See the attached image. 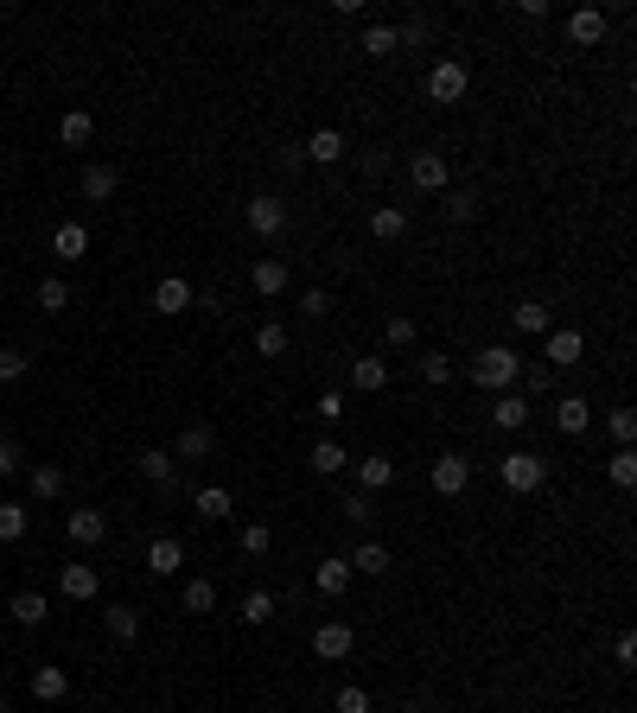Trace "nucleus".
Here are the masks:
<instances>
[{
    "instance_id": "nucleus-29",
    "label": "nucleus",
    "mask_w": 637,
    "mask_h": 713,
    "mask_svg": "<svg viewBox=\"0 0 637 713\" xmlns=\"http://www.w3.org/2000/svg\"><path fill=\"white\" fill-rule=\"evenodd\" d=\"M510 325H516L523 338H548V306H542V300H516V306H510Z\"/></svg>"
},
{
    "instance_id": "nucleus-55",
    "label": "nucleus",
    "mask_w": 637,
    "mask_h": 713,
    "mask_svg": "<svg viewBox=\"0 0 637 713\" xmlns=\"http://www.w3.org/2000/svg\"><path fill=\"white\" fill-rule=\"evenodd\" d=\"M383 172H389V153H383V147H376V153H370V160H364V179H383Z\"/></svg>"
},
{
    "instance_id": "nucleus-49",
    "label": "nucleus",
    "mask_w": 637,
    "mask_h": 713,
    "mask_svg": "<svg viewBox=\"0 0 637 713\" xmlns=\"http://www.w3.org/2000/svg\"><path fill=\"white\" fill-rule=\"evenodd\" d=\"M26 472V452H20V440H0V478H20Z\"/></svg>"
},
{
    "instance_id": "nucleus-47",
    "label": "nucleus",
    "mask_w": 637,
    "mask_h": 713,
    "mask_svg": "<svg viewBox=\"0 0 637 713\" xmlns=\"http://www.w3.org/2000/svg\"><path fill=\"white\" fill-rule=\"evenodd\" d=\"M606 427H612V440H618V446H631V440H637V414H631V408H612V414H606Z\"/></svg>"
},
{
    "instance_id": "nucleus-32",
    "label": "nucleus",
    "mask_w": 637,
    "mask_h": 713,
    "mask_svg": "<svg viewBox=\"0 0 637 713\" xmlns=\"http://www.w3.org/2000/svg\"><path fill=\"white\" fill-rule=\"evenodd\" d=\"M344 465H351V452H344V440H332V433H325V440L313 446V472H319V478H338Z\"/></svg>"
},
{
    "instance_id": "nucleus-31",
    "label": "nucleus",
    "mask_w": 637,
    "mask_h": 713,
    "mask_svg": "<svg viewBox=\"0 0 637 713\" xmlns=\"http://www.w3.org/2000/svg\"><path fill=\"white\" fill-rule=\"evenodd\" d=\"M491 414H497V427H504V433H523V427H529V395H516V389L497 395Z\"/></svg>"
},
{
    "instance_id": "nucleus-21",
    "label": "nucleus",
    "mask_w": 637,
    "mask_h": 713,
    "mask_svg": "<svg viewBox=\"0 0 637 713\" xmlns=\"http://www.w3.org/2000/svg\"><path fill=\"white\" fill-rule=\"evenodd\" d=\"M26 491L39 497V503H51V497H64V465H51V459H39V465H26Z\"/></svg>"
},
{
    "instance_id": "nucleus-7",
    "label": "nucleus",
    "mask_w": 637,
    "mask_h": 713,
    "mask_svg": "<svg viewBox=\"0 0 637 713\" xmlns=\"http://www.w3.org/2000/svg\"><path fill=\"white\" fill-rule=\"evenodd\" d=\"M351 650H357V631H351V618H325L319 631H313V656H319V663H344Z\"/></svg>"
},
{
    "instance_id": "nucleus-50",
    "label": "nucleus",
    "mask_w": 637,
    "mask_h": 713,
    "mask_svg": "<svg viewBox=\"0 0 637 713\" xmlns=\"http://www.w3.org/2000/svg\"><path fill=\"white\" fill-rule=\"evenodd\" d=\"M313 414H319L325 427H338V421H344V395H338V389H325L319 402H313Z\"/></svg>"
},
{
    "instance_id": "nucleus-19",
    "label": "nucleus",
    "mask_w": 637,
    "mask_h": 713,
    "mask_svg": "<svg viewBox=\"0 0 637 713\" xmlns=\"http://www.w3.org/2000/svg\"><path fill=\"white\" fill-rule=\"evenodd\" d=\"M51 255H58V262H90V230H83V223H58V230H51Z\"/></svg>"
},
{
    "instance_id": "nucleus-24",
    "label": "nucleus",
    "mask_w": 637,
    "mask_h": 713,
    "mask_svg": "<svg viewBox=\"0 0 637 713\" xmlns=\"http://www.w3.org/2000/svg\"><path fill=\"white\" fill-rule=\"evenodd\" d=\"M351 389L383 395L389 389V357H351Z\"/></svg>"
},
{
    "instance_id": "nucleus-28",
    "label": "nucleus",
    "mask_w": 637,
    "mask_h": 713,
    "mask_svg": "<svg viewBox=\"0 0 637 713\" xmlns=\"http://www.w3.org/2000/svg\"><path fill=\"white\" fill-rule=\"evenodd\" d=\"M211 452H217V433L211 427H185L179 440H172V459H192L198 465V459H211Z\"/></svg>"
},
{
    "instance_id": "nucleus-51",
    "label": "nucleus",
    "mask_w": 637,
    "mask_h": 713,
    "mask_svg": "<svg viewBox=\"0 0 637 713\" xmlns=\"http://www.w3.org/2000/svg\"><path fill=\"white\" fill-rule=\"evenodd\" d=\"M338 713H370V688L344 682V688H338Z\"/></svg>"
},
{
    "instance_id": "nucleus-1",
    "label": "nucleus",
    "mask_w": 637,
    "mask_h": 713,
    "mask_svg": "<svg viewBox=\"0 0 637 713\" xmlns=\"http://www.w3.org/2000/svg\"><path fill=\"white\" fill-rule=\"evenodd\" d=\"M485 395H510L516 376H523V357L510 351V344H485V351H472V370H466Z\"/></svg>"
},
{
    "instance_id": "nucleus-53",
    "label": "nucleus",
    "mask_w": 637,
    "mask_h": 713,
    "mask_svg": "<svg viewBox=\"0 0 637 713\" xmlns=\"http://www.w3.org/2000/svg\"><path fill=\"white\" fill-rule=\"evenodd\" d=\"M370 516H376V510H370V497H364V491H351V497H344V523H357V529H364Z\"/></svg>"
},
{
    "instance_id": "nucleus-40",
    "label": "nucleus",
    "mask_w": 637,
    "mask_h": 713,
    "mask_svg": "<svg viewBox=\"0 0 637 713\" xmlns=\"http://www.w3.org/2000/svg\"><path fill=\"white\" fill-rule=\"evenodd\" d=\"M185 612H217V586L211 580H185Z\"/></svg>"
},
{
    "instance_id": "nucleus-16",
    "label": "nucleus",
    "mask_w": 637,
    "mask_h": 713,
    "mask_svg": "<svg viewBox=\"0 0 637 713\" xmlns=\"http://www.w3.org/2000/svg\"><path fill=\"white\" fill-rule=\"evenodd\" d=\"M344 561H351V573H370V580H383V573L395 567V554H389V542H376V535H370V542H357Z\"/></svg>"
},
{
    "instance_id": "nucleus-42",
    "label": "nucleus",
    "mask_w": 637,
    "mask_h": 713,
    "mask_svg": "<svg viewBox=\"0 0 637 713\" xmlns=\"http://www.w3.org/2000/svg\"><path fill=\"white\" fill-rule=\"evenodd\" d=\"M64 306H71V287H64L58 274H45L39 281V312H64Z\"/></svg>"
},
{
    "instance_id": "nucleus-10",
    "label": "nucleus",
    "mask_w": 637,
    "mask_h": 713,
    "mask_svg": "<svg viewBox=\"0 0 637 713\" xmlns=\"http://www.w3.org/2000/svg\"><path fill=\"white\" fill-rule=\"evenodd\" d=\"M192 281H185V274H166L160 287H153V312H160V319H179V312H192Z\"/></svg>"
},
{
    "instance_id": "nucleus-45",
    "label": "nucleus",
    "mask_w": 637,
    "mask_h": 713,
    "mask_svg": "<svg viewBox=\"0 0 637 713\" xmlns=\"http://www.w3.org/2000/svg\"><path fill=\"white\" fill-rule=\"evenodd\" d=\"M421 382H434V389H446V382H453V363H446L440 351H421Z\"/></svg>"
},
{
    "instance_id": "nucleus-3",
    "label": "nucleus",
    "mask_w": 637,
    "mask_h": 713,
    "mask_svg": "<svg viewBox=\"0 0 637 713\" xmlns=\"http://www.w3.org/2000/svg\"><path fill=\"white\" fill-rule=\"evenodd\" d=\"M243 223H249V236H262V242H274L294 223V211H287V198H274V191H255V198L243 204Z\"/></svg>"
},
{
    "instance_id": "nucleus-34",
    "label": "nucleus",
    "mask_w": 637,
    "mask_h": 713,
    "mask_svg": "<svg viewBox=\"0 0 637 713\" xmlns=\"http://www.w3.org/2000/svg\"><path fill=\"white\" fill-rule=\"evenodd\" d=\"M102 618H109V637H115V643H134V637H141V605H109Z\"/></svg>"
},
{
    "instance_id": "nucleus-52",
    "label": "nucleus",
    "mask_w": 637,
    "mask_h": 713,
    "mask_svg": "<svg viewBox=\"0 0 637 713\" xmlns=\"http://www.w3.org/2000/svg\"><path fill=\"white\" fill-rule=\"evenodd\" d=\"M300 312H306V319H325V312H332V293H325V287H306V293H300Z\"/></svg>"
},
{
    "instance_id": "nucleus-56",
    "label": "nucleus",
    "mask_w": 637,
    "mask_h": 713,
    "mask_svg": "<svg viewBox=\"0 0 637 713\" xmlns=\"http://www.w3.org/2000/svg\"><path fill=\"white\" fill-rule=\"evenodd\" d=\"M274 166H281V172H300V166H306V153H300V147H281V160H274Z\"/></svg>"
},
{
    "instance_id": "nucleus-38",
    "label": "nucleus",
    "mask_w": 637,
    "mask_h": 713,
    "mask_svg": "<svg viewBox=\"0 0 637 713\" xmlns=\"http://www.w3.org/2000/svg\"><path fill=\"white\" fill-rule=\"evenodd\" d=\"M606 478L618 484V491H631V484H637V452H631V446H618V452H612V465H606Z\"/></svg>"
},
{
    "instance_id": "nucleus-33",
    "label": "nucleus",
    "mask_w": 637,
    "mask_h": 713,
    "mask_svg": "<svg viewBox=\"0 0 637 713\" xmlns=\"http://www.w3.org/2000/svg\"><path fill=\"white\" fill-rule=\"evenodd\" d=\"M90 134H96V115L90 109H71V115L58 121V141L64 147H90Z\"/></svg>"
},
{
    "instance_id": "nucleus-43",
    "label": "nucleus",
    "mask_w": 637,
    "mask_h": 713,
    "mask_svg": "<svg viewBox=\"0 0 637 713\" xmlns=\"http://www.w3.org/2000/svg\"><path fill=\"white\" fill-rule=\"evenodd\" d=\"M383 338H389V351H415L421 332H415V319H402V312H395V319L383 325Z\"/></svg>"
},
{
    "instance_id": "nucleus-20",
    "label": "nucleus",
    "mask_w": 637,
    "mask_h": 713,
    "mask_svg": "<svg viewBox=\"0 0 637 713\" xmlns=\"http://www.w3.org/2000/svg\"><path fill=\"white\" fill-rule=\"evenodd\" d=\"M64 535H71L77 548H96L102 535H109V516H102V510H71V516H64Z\"/></svg>"
},
{
    "instance_id": "nucleus-13",
    "label": "nucleus",
    "mask_w": 637,
    "mask_h": 713,
    "mask_svg": "<svg viewBox=\"0 0 637 713\" xmlns=\"http://www.w3.org/2000/svg\"><path fill=\"white\" fill-rule=\"evenodd\" d=\"M249 281H255V293H262V300H281L287 281H294V268H287L281 255H262V262L249 268Z\"/></svg>"
},
{
    "instance_id": "nucleus-8",
    "label": "nucleus",
    "mask_w": 637,
    "mask_h": 713,
    "mask_svg": "<svg viewBox=\"0 0 637 713\" xmlns=\"http://www.w3.org/2000/svg\"><path fill=\"white\" fill-rule=\"evenodd\" d=\"M58 593H64V599H77V605H90V599L102 593V573H96L90 561H64V573H58Z\"/></svg>"
},
{
    "instance_id": "nucleus-35",
    "label": "nucleus",
    "mask_w": 637,
    "mask_h": 713,
    "mask_svg": "<svg viewBox=\"0 0 637 713\" xmlns=\"http://www.w3.org/2000/svg\"><path fill=\"white\" fill-rule=\"evenodd\" d=\"M395 51H402V32H395L389 20H376L364 32V58H395Z\"/></svg>"
},
{
    "instance_id": "nucleus-30",
    "label": "nucleus",
    "mask_w": 637,
    "mask_h": 713,
    "mask_svg": "<svg viewBox=\"0 0 637 713\" xmlns=\"http://www.w3.org/2000/svg\"><path fill=\"white\" fill-rule=\"evenodd\" d=\"M192 510L204 516V523H223V516H230V510H236V497H230V491H223V484H204V491L192 497Z\"/></svg>"
},
{
    "instance_id": "nucleus-23",
    "label": "nucleus",
    "mask_w": 637,
    "mask_h": 713,
    "mask_svg": "<svg viewBox=\"0 0 637 713\" xmlns=\"http://www.w3.org/2000/svg\"><path fill=\"white\" fill-rule=\"evenodd\" d=\"M370 236L376 242H402L408 236V204H376V211H370Z\"/></svg>"
},
{
    "instance_id": "nucleus-44",
    "label": "nucleus",
    "mask_w": 637,
    "mask_h": 713,
    "mask_svg": "<svg viewBox=\"0 0 637 713\" xmlns=\"http://www.w3.org/2000/svg\"><path fill=\"white\" fill-rule=\"evenodd\" d=\"M26 370H32V357L13 351V344H0V389H7V382H20Z\"/></svg>"
},
{
    "instance_id": "nucleus-5",
    "label": "nucleus",
    "mask_w": 637,
    "mask_h": 713,
    "mask_svg": "<svg viewBox=\"0 0 637 713\" xmlns=\"http://www.w3.org/2000/svg\"><path fill=\"white\" fill-rule=\"evenodd\" d=\"M427 484H434L440 497H466L472 491V459L466 452H440V459L427 465Z\"/></svg>"
},
{
    "instance_id": "nucleus-18",
    "label": "nucleus",
    "mask_w": 637,
    "mask_h": 713,
    "mask_svg": "<svg viewBox=\"0 0 637 713\" xmlns=\"http://www.w3.org/2000/svg\"><path fill=\"white\" fill-rule=\"evenodd\" d=\"M555 427L567 433V440H580V433L593 427V402H587V395H561V402H555Z\"/></svg>"
},
{
    "instance_id": "nucleus-9",
    "label": "nucleus",
    "mask_w": 637,
    "mask_h": 713,
    "mask_svg": "<svg viewBox=\"0 0 637 713\" xmlns=\"http://www.w3.org/2000/svg\"><path fill=\"white\" fill-rule=\"evenodd\" d=\"M580 357H587V338L574 325H548V370H574Z\"/></svg>"
},
{
    "instance_id": "nucleus-6",
    "label": "nucleus",
    "mask_w": 637,
    "mask_h": 713,
    "mask_svg": "<svg viewBox=\"0 0 637 713\" xmlns=\"http://www.w3.org/2000/svg\"><path fill=\"white\" fill-rule=\"evenodd\" d=\"M466 90H472V71H466V64H459V58H440L434 71H427V96H434L440 109H446V102H459Z\"/></svg>"
},
{
    "instance_id": "nucleus-46",
    "label": "nucleus",
    "mask_w": 637,
    "mask_h": 713,
    "mask_svg": "<svg viewBox=\"0 0 637 713\" xmlns=\"http://www.w3.org/2000/svg\"><path fill=\"white\" fill-rule=\"evenodd\" d=\"M268 548H274V529H268V523H243V554H255V561H262Z\"/></svg>"
},
{
    "instance_id": "nucleus-36",
    "label": "nucleus",
    "mask_w": 637,
    "mask_h": 713,
    "mask_svg": "<svg viewBox=\"0 0 637 713\" xmlns=\"http://www.w3.org/2000/svg\"><path fill=\"white\" fill-rule=\"evenodd\" d=\"M287 344H294V332L287 325H255V357H287Z\"/></svg>"
},
{
    "instance_id": "nucleus-17",
    "label": "nucleus",
    "mask_w": 637,
    "mask_h": 713,
    "mask_svg": "<svg viewBox=\"0 0 637 713\" xmlns=\"http://www.w3.org/2000/svg\"><path fill=\"white\" fill-rule=\"evenodd\" d=\"M64 694H71V675H64L58 663H32V701H45V707H58Z\"/></svg>"
},
{
    "instance_id": "nucleus-15",
    "label": "nucleus",
    "mask_w": 637,
    "mask_h": 713,
    "mask_svg": "<svg viewBox=\"0 0 637 713\" xmlns=\"http://www.w3.org/2000/svg\"><path fill=\"white\" fill-rule=\"evenodd\" d=\"M179 567H185V542H179V535H153V542H147V573L172 580Z\"/></svg>"
},
{
    "instance_id": "nucleus-57",
    "label": "nucleus",
    "mask_w": 637,
    "mask_h": 713,
    "mask_svg": "<svg viewBox=\"0 0 637 713\" xmlns=\"http://www.w3.org/2000/svg\"><path fill=\"white\" fill-rule=\"evenodd\" d=\"M0 694H7V669H0Z\"/></svg>"
},
{
    "instance_id": "nucleus-39",
    "label": "nucleus",
    "mask_w": 637,
    "mask_h": 713,
    "mask_svg": "<svg viewBox=\"0 0 637 713\" xmlns=\"http://www.w3.org/2000/svg\"><path fill=\"white\" fill-rule=\"evenodd\" d=\"M440 198H446L440 211L453 217V223H472V217H478V191H440Z\"/></svg>"
},
{
    "instance_id": "nucleus-54",
    "label": "nucleus",
    "mask_w": 637,
    "mask_h": 713,
    "mask_svg": "<svg viewBox=\"0 0 637 713\" xmlns=\"http://www.w3.org/2000/svg\"><path fill=\"white\" fill-rule=\"evenodd\" d=\"M612 656H618V669H631V663H637V637H631V631H618V643H612Z\"/></svg>"
},
{
    "instance_id": "nucleus-4",
    "label": "nucleus",
    "mask_w": 637,
    "mask_h": 713,
    "mask_svg": "<svg viewBox=\"0 0 637 713\" xmlns=\"http://www.w3.org/2000/svg\"><path fill=\"white\" fill-rule=\"evenodd\" d=\"M408 185H415V191H453V160H446L440 147L408 153Z\"/></svg>"
},
{
    "instance_id": "nucleus-41",
    "label": "nucleus",
    "mask_w": 637,
    "mask_h": 713,
    "mask_svg": "<svg viewBox=\"0 0 637 713\" xmlns=\"http://www.w3.org/2000/svg\"><path fill=\"white\" fill-rule=\"evenodd\" d=\"M268 618H274V593H268V586L243 593V624H268Z\"/></svg>"
},
{
    "instance_id": "nucleus-14",
    "label": "nucleus",
    "mask_w": 637,
    "mask_h": 713,
    "mask_svg": "<svg viewBox=\"0 0 637 713\" xmlns=\"http://www.w3.org/2000/svg\"><path fill=\"white\" fill-rule=\"evenodd\" d=\"M77 191H83L90 204H109L115 191H122V172H115V166H102V160H90V166H83V179H77Z\"/></svg>"
},
{
    "instance_id": "nucleus-58",
    "label": "nucleus",
    "mask_w": 637,
    "mask_h": 713,
    "mask_svg": "<svg viewBox=\"0 0 637 713\" xmlns=\"http://www.w3.org/2000/svg\"><path fill=\"white\" fill-rule=\"evenodd\" d=\"M0 605H7V599H0Z\"/></svg>"
},
{
    "instance_id": "nucleus-2",
    "label": "nucleus",
    "mask_w": 637,
    "mask_h": 713,
    "mask_svg": "<svg viewBox=\"0 0 637 713\" xmlns=\"http://www.w3.org/2000/svg\"><path fill=\"white\" fill-rule=\"evenodd\" d=\"M497 484H504V491H516V497L542 491V484H548V459H542V452H529V446H516V452H504V459H497Z\"/></svg>"
},
{
    "instance_id": "nucleus-11",
    "label": "nucleus",
    "mask_w": 637,
    "mask_h": 713,
    "mask_svg": "<svg viewBox=\"0 0 637 713\" xmlns=\"http://www.w3.org/2000/svg\"><path fill=\"white\" fill-rule=\"evenodd\" d=\"M141 478H147L160 497H172V491H179V459H172L166 446H153V452H141Z\"/></svg>"
},
{
    "instance_id": "nucleus-27",
    "label": "nucleus",
    "mask_w": 637,
    "mask_h": 713,
    "mask_svg": "<svg viewBox=\"0 0 637 713\" xmlns=\"http://www.w3.org/2000/svg\"><path fill=\"white\" fill-rule=\"evenodd\" d=\"M351 580H357V573H351V561H344V554H332V561H319V567H313V586H319L325 599H338Z\"/></svg>"
},
{
    "instance_id": "nucleus-48",
    "label": "nucleus",
    "mask_w": 637,
    "mask_h": 713,
    "mask_svg": "<svg viewBox=\"0 0 637 713\" xmlns=\"http://www.w3.org/2000/svg\"><path fill=\"white\" fill-rule=\"evenodd\" d=\"M516 382H523L529 395H548V382H555V370H548V363H523V376H516Z\"/></svg>"
},
{
    "instance_id": "nucleus-22",
    "label": "nucleus",
    "mask_w": 637,
    "mask_h": 713,
    "mask_svg": "<svg viewBox=\"0 0 637 713\" xmlns=\"http://www.w3.org/2000/svg\"><path fill=\"white\" fill-rule=\"evenodd\" d=\"M300 153H306V166H344V153H351V147H344V134H338V128H319Z\"/></svg>"
},
{
    "instance_id": "nucleus-26",
    "label": "nucleus",
    "mask_w": 637,
    "mask_h": 713,
    "mask_svg": "<svg viewBox=\"0 0 637 713\" xmlns=\"http://www.w3.org/2000/svg\"><path fill=\"white\" fill-rule=\"evenodd\" d=\"M357 484H364V497H370V491H389V484H395V459H389V452L357 459Z\"/></svg>"
},
{
    "instance_id": "nucleus-12",
    "label": "nucleus",
    "mask_w": 637,
    "mask_h": 713,
    "mask_svg": "<svg viewBox=\"0 0 637 713\" xmlns=\"http://www.w3.org/2000/svg\"><path fill=\"white\" fill-rule=\"evenodd\" d=\"M606 32H612L606 7H574V13H567V39H574V45H599Z\"/></svg>"
},
{
    "instance_id": "nucleus-37",
    "label": "nucleus",
    "mask_w": 637,
    "mask_h": 713,
    "mask_svg": "<svg viewBox=\"0 0 637 713\" xmlns=\"http://www.w3.org/2000/svg\"><path fill=\"white\" fill-rule=\"evenodd\" d=\"M26 523H32V510H26V503H0V542H20V535H26Z\"/></svg>"
},
{
    "instance_id": "nucleus-25",
    "label": "nucleus",
    "mask_w": 637,
    "mask_h": 713,
    "mask_svg": "<svg viewBox=\"0 0 637 713\" xmlns=\"http://www.w3.org/2000/svg\"><path fill=\"white\" fill-rule=\"evenodd\" d=\"M0 612H7L13 624H26V631H39V624L51 618V605H45V593H13L7 605H0Z\"/></svg>"
}]
</instances>
